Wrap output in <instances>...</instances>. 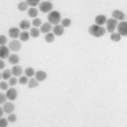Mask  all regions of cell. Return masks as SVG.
<instances>
[{
	"label": "cell",
	"mask_w": 127,
	"mask_h": 127,
	"mask_svg": "<svg viewBox=\"0 0 127 127\" xmlns=\"http://www.w3.org/2000/svg\"><path fill=\"white\" fill-rule=\"evenodd\" d=\"M31 36H32V37H38L39 36V35H40V32H39V30L38 29H36V28H32L30 31V33H29Z\"/></svg>",
	"instance_id": "7402d4cb"
},
{
	"label": "cell",
	"mask_w": 127,
	"mask_h": 127,
	"mask_svg": "<svg viewBox=\"0 0 127 127\" xmlns=\"http://www.w3.org/2000/svg\"><path fill=\"white\" fill-rule=\"evenodd\" d=\"M30 26H31V23H30L29 20H21V21H20V29H22V30L29 29Z\"/></svg>",
	"instance_id": "ac0fdd59"
},
{
	"label": "cell",
	"mask_w": 127,
	"mask_h": 127,
	"mask_svg": "<svg viewBox=\"0 0 127 127\" xmlns=\"http://www.w3.org/2000/svg\"><path fill=\"white\" fill-rule=\"evenodd\" d=\"M35 75H36V80L37 81H43L48 77L47 73L42 70H38L37 72L35 73Z\"/></svg>",
	"instance_id": "30bf717a"
},
{
	"label": "cell",
	"mask_w": 127,
	"mask_h": 127,
	"mask_svg": "<svg viewBox=\"0 0 127 127\" xmlns=\"http://www.w3.org/2000/svg\"><path fill=\"white\" fill-rule=\"evenodd\" d=\"M6 97H7V98H9L10 101L15 100L16 97H17V90L15 89V88H9L7 91Z\"/></svg>",
	"instance_id": "52a82bcc"
},
{
	"label": "cell",
	"mask_w": 127,
	"mask_h": 127,
	"mask_svg": "<svg viewBox=\"0 0 127 127\" xmlns=\"http://www.w3.org/2000/svg\"><path fill=\"white\" fill-rule=\"evenodd\" d=\"M32 25H33L35 27L41 26V25H42V20L39 19V18H35L33 21H32Z\"/></svg>",
	"instance_id": "f546056e"
},
{
	"label": "cell",
	"mask_w": 127,
	"mask_h": 127,
	"mask_svg": "<svg viewBox=\"0 0 127 127\" xmlns=\"http://www.w3.org/2000/svg\"><path fill=\"white\" fill-rule=\"evenodd\" d=\"M118 33L122 36H126L127 35V22L121 21L118 24Z\"/></svg>",
	"instance_id": "5b68a950"
},
{
	"label": "cell",
	"mask_w": 127,
	"mask_h": 127,
	"mask_svg": "<svg viewBox=\"0 0 127 127\" xmlns=\"http://www.w3.org/2000/svg\"><path fill=\"white\" fill-rule=\"evenodd\" d=\"M19 37L20 38V40H21L22 42H27V41L30 39V34L28 33L27 32L24 31V32H22L20 33Z\"/></svg>",
	"instance_id": "d6986e66"
},
{
	"label": "cell",
	"mask_w": 127,
	"mask_h": 127,
	"mask_svg": "<svg viewBox=\"0 0 127 127\" xmlns=\"http://www.w3.org/2000/svg\"><path fill=\"white\" fill-rule=\"evenodd\" d=\"M6 98H7V97H6L5 94H3V93H0V104L4 103L6 101Z\"/></svg>",
	"instance_id": "e575fe53"
},
{
	"label": "cell",
	"mask_w": 127,
	"mask_h": 127,
	"mask_svg": "<svg viewBox=\"0 0 127 127\" xmlns=\"http://www.w3.org/2000/svg\"><path fill=\"white\" fill-rule=\"evenodd\" d=\"M9 84L10 86H15L17 84V79L15 77H12V78H9Z\"/></svg>",
	"instance_id": "8d00e7d4"
},
{
	"label": "cell",
	"mask_w": 127,
	"mask_h": 127,
	"mask_svg": "<svg viewBox=\"0 0 127 127\" xmlns=\"http://www.w3.org/2000/svg\"><path fill=\"white\" fill-rule=\"evenodd\" d=\"M26 3H27V5H30L32 6V7H35V6L38 5V3H40L39 0H27V1H26Z\"/></svg>",
	"instance_id": "f1b7e54d"
},
{
	"label": "cell",
	"mask_w": 127,
	"mask_h": 127,
	"mask_svg": "<svg viewBox=\"0 0 127 127\" xmlns=\"http://www.w3.org/2000/svg\"><path fill=\"white\" fill-rule=\"evenodd\" d=\"M52 30V25L50 23H43L41 26V32L42 33H49V32Z\"/></svg>",
	"instance_id": "9a60e30c"
},
{
	"label": "cell",
	"mask_w": 127,
	"mask_h": 127,
	"mask_svg": "<svg viewBox=\"0 0 127 127\" xmlns=\"http://www.w3.org/2000/svg\"><path fill=\"white\" fill-rule=\"evenodd\" d=\"M8 126V120L6 119H0V127H5Z\"/></svg>",
	"instance_id": "d590c367"
},
{
	"label": "cell",
	"mask_w": 127,
	"mask_h": 127,
	"mask_svg": "<svg viewBox=\"0 0 127 127\" xmlns=\"http://www.w3.org/2000/svg\"><path fill=\"white\" fill-rule=\"evenodd\" d=\"M28 81H28V79L26 76H21L19 80V82L20 84H22V85H26V84H27Z\"/></svg>",
	"instance_id": "d6a6232c"
},
{
	"label": "cell",
	"mask_w": 127,
	"mask_h": 127,
	"mask_svg": "<svg viewBox=\"0 0 127 127\" xmlns=\"http://www.w3.org/2000/svg\"><path fill=\"white\" fill-rule=\"evenodd\" d=\"M1 78H2V74L0 73V79H1Z\"/></svg>",
	"instance_id": "ab89813d"
},
{
	"label": "cell",
	"mask_w": 127,
	"mask_h": 127,
	"mask_svg": "<svg viewBox=\"0 0 127 127\" xmlns=\"http://www.w3.org/2000/svg\"><path fill=\"white\" fill-rule=\"evenodd\" d=\"M48 19L49 23L51 25H59V23L61 20V15L59 11H56V10H54V11H51L50 13L48 14Z\"/></svg>",
	"instance_id": "7a4b0ae2"
},
{
	"label": "cell",
	"mask_w": 127,
	"mask_h": 127,
	"mask_svg": "<svg viewBox=\"0 0 127 127\" xmlns=\"http://www.w3.org/2000/svg\"><path fill=\"white\" fill-rule=\"evenodd\" d=\"M9 56V49L6 46H0V58L7 59Z\"/></svg>",
	"instance_id": "ba28073f"
},
{
	"label": "cell",
	"mask_w": 127,
	"mask_h": 127,
	"mask_svg": "<svg viewBox=\"0 0 127 127\" xmlns=\"http://www.w3.org/2000/svg\"><path fill=\"white\" fill-rule=\"evenodd\" d=\"M5 67V64L2 59H0V69H3Z\"/></svg>",
	"instance_id": "74e56055"
},
{
	"label": "cell",
	"mask_w": 127,
	"mask_h": 127,
	"mask_svg": "<svg viewBox=\"0 0 127 127\" xmlns=\"http://www.w3.org/2000/svg\"><path fill=\"white\" fill-rule=\"evenodd\" d=\"M25 73H26V75H27L28 77H32V76H33V75H34L35 70H34L33 68H32V67H28V68L26 69Z\"/></svg>",
	"instance_id": "4316f807"
},
{
	"label": "cell",
	"mask_w": 127,
	"mask_h": 127,
	"mask_svg": "<svg viewBox=\"0 0 127 127\" xmlns=\"http://www.w3.org/2000/svg\"><path fill=\"white\" fill-rule=\"evenodd\" d=\"M89 33L95 37H101L106 33V29L103 26H97V25H93L89 28Z\"/></svg>",
	"instance_id": "6da1fadb"
},
{
	"label": "cell",
	"mask_w": 127,
	"mask_h": 127,
	"mask_svg": "<svg viewBox=\"0 0 127 127\" xmlns=\"http://www.w3.org/2000/svg\"><path fill=\"white\" fill-rule=\"evenodd\" d=\"M70 25H71V20L68 19V18L64 19L62 20V22H61V26H62L63 27H69Z\"/></svg>",
	"instance_id": "83f0119b"
},
{
	"label": "cell",
	"mask_w": 127,
	"mask_h": 127,
	"mask_svg": "<svg viewBox=\"0 0 127 127\" xmlns=\"http://www.w3.org/2000/svg\"><path fill=\"white\" fill-rule=\"evenodd\" d=\"M112 16L114 17V19H115L116 20H123L126 18V15H125V14L123 13L122 11H120V10H114L112 13Z\"/></svg>",
	"instance_id": "9c48e42d"
},
{
	"label": "cell",
	"mask_w": 127,
	"mask_h": 127,
	"mask_svg": "<svg viewBox=\"0 0 127 127\" xmlns=\"http://www.w3.org/2000/svg\"><path fill=\"white\" fill-rule=\"evenodd\" d=\"M20 61V58L19 56H18L17 54H11L9 55V62L10 64H18Z\"/></svg>",
	"instance_id": "e0dca14e"
},
{
	"label": "cell",
	"mask_w": 127,
	"mask_h": 127,
	"mask_svg": "<svg viewBox=\"0 0 127 127\" xmlns=\"http://www.w3.org/2000/svg\"><path fill=\"white\" fill-rule=\"evenodd\" d=\"M11 74H12V72L9 70V69H5V70H3V74H2V78L4 79V80L9 79L10 77H11Z\"/></svg>",
	"instance_id": "d4e9b609"
},
{
	"label": "cell",
	"mask_w": 127,
	"mask_h": 127,
	"mask_svg": "<svg viewBox=\"0 0 127 127\" xmlns=\"http://www.w3.org/2000/svg\"><path fill=\"white\" fill-rule=\"evenodd\" d=\"M16 120H17V117H16L15 114H9V117H8V120H9V122L14 123V122H15V121H16Z\"/></svg>",
	"instance_id": "1f68e13d"
},
{
	"label": "cell",
	"mask_w": 127,
	"mask_h": 127,
	"mask_svg": "<svg viewBox=\"0 0 127 127\" xmlns=\"http://www.w3.org/2000/svg\"><path fill=\"white\" fill-rule=\"evenodd\" d=\"M15 105H14L12 103H6L4 105H3V111H4L6 114H11L12 112L15 110Z\"/></svg>",
	"instance_id": "7c38bea8"
},
{
	"label": "cell",
	"mask_w": 127,
	"mask_h": 127,
	"mask_svg": "<svg viewBox=\"0 0 127 127\" xmlns=\"http://www.w3.org/2000/svg\"><path fill=\"white\" fill-rule=\"evenodd\" d=\"M27 3L26 2H20V3L18 4V9H19L20 11H26L27 9Z\"/></svg>",
	"instance_id": "484cf974"
},
{
	"label": "cell",
	"mask_w": 127,
	"mask_h": 127,
	"mask_svg": "<svg viewBox=\"0 0 127 127\" xmlns=\"http://www.w3.org/2000/svg\"><path fill=\"white\" fill-rule=\"evenodd\" d=\"M8 87H9V84H7V82H5V81H2V82H0V89L7 90Z\"/></svg>",
	"instance_id": "836d02e7"
},
{
	"label": "cell",
	"mask_w": 127,
	"mask_h": 127,
	"mask_svg": "<svg viewBox=\"0 0 127 127\" xmlns=\"http://www.w3.org/2000/svg\"><path fill=\"white\" fill-rule=\"evenodd\" d=\"M54 33H47V35L45 36V41H46L47 42H53L54 41Z\"/></svg>",
	"instance_id": "cb8c5ba5"
},
{
	"label": "cell",
	"mask_w": 127,
	"mask_h": 127,
	"mask_svg": "<svg viewBox=\"0 0 127 127\" xmlns=\"http://www.w3.org/2000/svg\"><path fill=\"white\" fill-rule=\"evenodd\" d=\"M106 21H107V18H106V16L103 15H97L95 19V22L97 23V26H102L103 25L105 24Z\"/></svg>",
	"instance_id": "5bb4252c"
},
{
	"label": "cell",
	"mask_w": 127,
	"mask_h": 127,
	"mask_svg": "<svg viewBox=\"0 0 127 127\" xmlns=\"http://www.w3.org/2000/svg\"><path fill=\"white\" fill-rule=\"evenodd\" d=\"M28 15H29L30 17L35 18L38 15V10L36 9H35V8H31V9H28Z\"/></svg>",
	"instance_id": "ffe728a7"
},
{
	"label": "cell",
	"mask_w": 127,
	"mask_h": 127,
	"mask_svg": "<svg viewBox=\"0 0 127 127\" xmlns=\"http://www.w3.org/2000/svg\"><path fill=\"white\" fill-rule=\"evenodd\" d=\"M39 9L42 13H50L53 9V3L50 1H44L39 5Z\"/></svg>",
	"instance_id": "3957f363"
},
{
	"label": "cell",
	"mask_w": 127,
	"mask_h": 127,
	"mask_svg": "<svg viewBox=\"0 0 127 127\" xmlns=\"http://www.w3.org/2000/svg\"><path fill=\"white\" fill-rule=\"evenodd\" d=\"M110 39L113 42H119V41L121 39V36L119 33H117V32H113L111 34V36H110Z\"/></svg>",
	"instance_id": "603a6c76"
},
{
	"label": "cell",
	"mask_w": 127,
	"mask_h": 127,
	"mask_svg": "<svg viewBox=\"0 0 127 127\" xmlns=\"http://www.w3.org/2000/svg\"><path fill=\"white\" fill-rule=\"evenodd\" d=\"M9 48L12 51L17 52V51H19L21 48V43L18 40H13L9 43Z\"/></svg>",
	"instance_id": "8992f818"
},
{
	"label": "cell",
	"mask_w": 127,
	"mask_h": 127,
	"mask_svg": "<svg viewBox=\"0 0 127 127\" xmlns=\"http://www.w3.org/2000/svg\"><path fill=\"white\" fill-rule=\"evenodd\" d=\"M6 42H7V37L4 35H0V45L3 46L6 44Z\"/></svg>",
	"instance_id": "4dcf8cb0"
},
{
	"label": "cell",
	"mask_w": 127,
	"mask_h": 127,
	"mask_svg": "<svg viewBox=\"0 0 127 127\" xmlns=\"http://www.w3.org/2000/svg\"><path fill=\"white\" fill-rule=\"evenodd\" d=\"M53 31H54V35H55V36H62L64 32V29L61 25H56Z\"/></svg>",
	"instance_id": "8fae6325"
},
{
	"label": "cell",
	"mask_w": 127,
	"mask_h": 127,
	"mask_svg": "<svg viewBox=\"0 0 127 127\" xmlns=\"http://www.w3.org/2000/svg\"><path fill=\"white\" fill-rule=\"evenodd\" d=\"M38 81H36V79H31L29 81H28V87L29 88H35L38 87Z\"/></svg>",
	"instance_id": "44dd1931"
},
{
	"label": "cell",
	"mask_w": 127,
	"mask_h": 127,
	"mask_svg": "<svg viewBox=\"0 0 127 127\" xmlns=\"http://www.w3.org/2000/svg\"><path fill=\"white\" fill-rule=\"evenodd\" d=\"M3 109L1 107H0V118L3 116Z\"/></svg>",
	"instance_id": "f35d334b"
},
{
	"label": "cell",
	"mask_w": 127,
	"mask_h": 127,
	"mask_svg": "<svg viewBox=\"0 0 127 127\" xmlns=\"http://www.w3.org/2000/svg\"><path fill=\"white\" fill-rule=\"evenodd\" d=\"M11 72L15 76H20L21 74L23 73V70H22L21 66H20V65H15V66L12 68Z\"/></svg>",
	"instance_id": "2e32d148"
},
{
	"label": "cell",
	"mask_w": 127,
	"mask_h": 127,
	"mask_svg": "<svg viewBox=\"0 0 127 127\" xmlns=\"http://www.w3.org/2000/svg\"><path fill=\"white\" fill-rule=\"evenodd\" d=\"M9 35L12 38H17L20 36V30L17 27H11L9 30Z\"/></svg>",
	"instance_id": "4fadbf2b"
},
{
	"label": "cell",
	"mask_w": 127,
	"mask_h": 127,
	"mask_svg": "<svg viewBox=\"0 0 127 127\" xmlns=\"http://www.w3.org/2000/svg\"><path fill=\"white\" fill-rule=\"evenodd\" d=\"M106 24H107V30L108 32L110 33H113L114 31L115 30V28L117 27L118 26V21L114 18H110L108 19L107 21H106Z\"/></svg>",
	"instance_id": "277c9868"
}]
</instances>
